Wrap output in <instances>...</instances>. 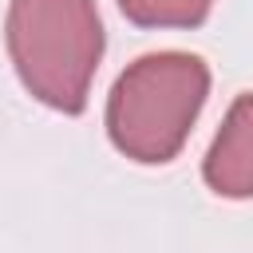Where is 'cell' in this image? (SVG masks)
I'll use <instances>...</instances> for the list:
<instances>
[{
	"label": "cell",
	"mask_w": 253,
	"mask_h": 253,
	"mask_svg": "<svg viewBox=\"0 0 253 253\" xmlns=\"http://www.w3.org/2000/svg\"><path fill=\"white\" fill-rule=\"evenodd\" d=\"M119 12L138 28H198L213 0H115Z\"/></svg>",
	"instance_id": "4"
},
{
	"label": "cell",
	"mask_w": 253,
	"mask_h": 253,
	"mask_svg": "<svg viewBox=\"0 0 253 253\" xmlns=\"http://www.w3.org/2000/svg\"><path fill=\"white\" fill-rule=\"evenodd\" d=\"M103 43L95 0H8V59L24 91L59 115H79L87 107Z\"/></svg>",
	"instance_id": "2"
},
{
	"label": "cell",
	"mask_w": 253,
	"mask_h": 253,
	"mask_svg": "<svg viewBox=\"0 0 253 253\" xmlns=\"http://www.w3.org/2000/svg\"><path fill=\"white\" fill-rule=\"evenodd\" d=\"M210 99V67L194 51H146L107 95V138L138 166H166L186 146Z\"/></svg>",
	"instance_id": "1"
},
{
	"label": "cell",
	"mask_w": 253,
	"mask_h": 253,
	"mask_svg": "<svg viewBox=\"0 0 253 253\" xmlns=\"http://www.w3.org/2000/svg\"><path fill=\"white\" fill-rule=\"evenodd\" d=\"M202 178L217 198H253V91L237 95L202 158Z\"/></svg>",
	"instance_id": "3"
}]
</instances>
